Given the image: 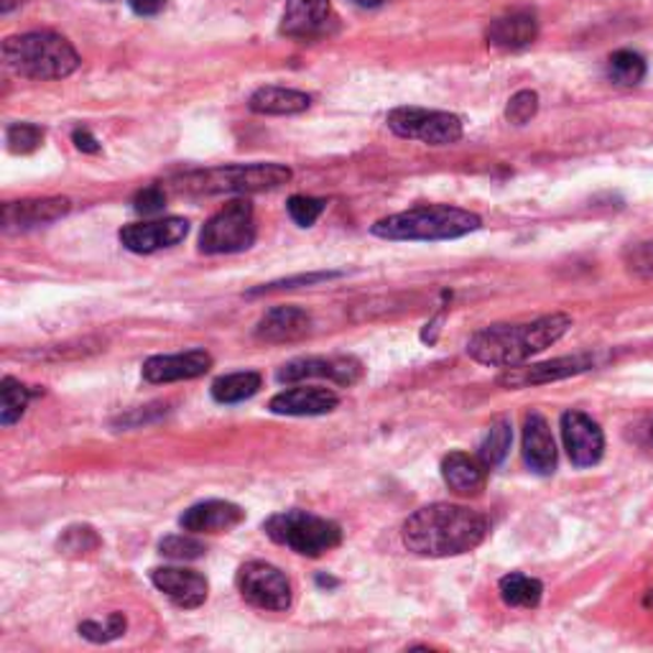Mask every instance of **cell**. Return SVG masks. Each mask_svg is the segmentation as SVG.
<instances>
[{"label":"cell","mask_w":653,"mask_h":653,"mask_svg":"<svg viewBox=\"0 0 653 653\" xmlns=\"http://www.w3.org/2000/svg\"><path fill=\"white\" fill-rule=\"evenodd\" d=\"M490 520L480 511L455 503H432L403 524V543L419 557L468 554L485 541Z\"/></svg>","instance_id":"6da1fadb"},{"label":"cell","mask_w":653,"mask_h":653,"mask_svg":"<svg viewBox=\"0 0 653 653\" xmlns=\"http://www.w3.org/2000/svg\"><path fill=\"white\" fill-rule=\"evenodd\" d=\"M570 326L566 314H547L524 324H493L472 334L468 355L490 368H516L562 340Z\"/></svg>","instance_id":"7a4b0ae2"},{"label":"cell","mask_w":653,"mask_h":653,"mask_svg":"<svg viewBox=\"0 0 653 653\" xmlns=\"http://www.w3.org/2000/svg\"><path fill=\"white\" fill-rule=\"evenodd\" d=\"M3 59L8 69L28 80H65L80 67L75 46L51 31H31L5 38Z\"/></svg>","instance_id":"3957f363"},{"label":"cell","mask_w":653,"mask_h":653,"mask_svg":"<svg viewBox=\"0 0 653 653\" xmlns=\"http://www.w3.org/2000/svg\"><path fill=\"white\" fill-rule=\"evenodd\" d=\"M480 228V217L470 209L449 205H424L383 217L373 225V236L383 240H452Z\"/></svg>","instance_id":"277c9868"},{"label":"cell","mask_w":653,"mask_h":653,"mask_svg":"<svg viewBox=\"0 0 653 653\" xmlns=\"http://www.w3.org/2000/svg\"><path fill=\"white\" fill-rule=\"evenodd\" d=\"M291 179V171L282 163H238L190 174L176 184V190L194 194H253L276 190Z\"/></svg>","instance_id":"5b68a950"},{"label":"cell","mask_w":653,"mask_h":653,"mask_svg":"<svg viewBox=\"0 0 653 653\" xmlns=\"http://www.w3.org/2000/svg\"><path fill=\"white\" fill-rule=\"evenodd\" d=\"M263 531L268 534V539L289 547L301 557H322L342 543V528L334 520L307 511L274 513L263 524Z\"/></svg>","instance_id":"8992f818"},{"label":"cell","mask_w":653,"mask_h":653,"mask_svg":"<svg viewBox=\"0 0 653 653\" xmlns=\"http://www.w3.org/2000/svg\"><path fill=\"white\" fill-rule=\"evenodd\" d=\"M255 243V215L248 199H232L209 217L199 236V251L207 255L243 253Z\"/></svg>","instance_id":"52a82bcc"},{"label":"cell","mask_w":653,"mask_h":653,"mask_svg":"<svg viewBox=\"0 0 653 653\" xmlns=\"http://www.w3.org/2000/svg\"><path fill=\"white\" fill-rule=\"evenodd\" d=\"M238 593L248 605L259 610L284 612L291 608L294 589L286 574L268 562H245L236 577Z\"/></svg>","instance_id":"ba28073f"},{"label":"cell","mask_w":653,"mask_h":653,"mask_svg":"<svg viewBox=\"0 0 653 653\" xmlns=\"http://www.w3.org/2000/svg\"><path fill=\"white\" fill-rule=\"evenodd\" d=\"M388 128L396 136L429 146H452L462 138V121L457 115L424 107H396L388 113Z\"/></svg>","instance_id":"9c48e42d"},{"label":"cell","mask_w":653,"mask_h":653,"mask_svg":"<svg viewBox=\"0 0 653 653\" xmlns=\"http://www.w3.org/2000/svg\"><path fill=\"white\" fill-rule=\"evenodd\" d=\"M309 378H326L337 386H355L363 378V363L357 357H299L278 368V383H299Z\"/></svg>","instance_id":"30bf717a"},{"label":"cell","mask_w":653,"mask_h":653,"mask_svg":"<svg viewBox=\"0 0 653 653\" xmlns=\"http://www.w3.org/2000/svg\"><path fill=\"white\" fill-rule=\"evenodd\" d=\"M562 437L574 468H593V465L603 460L605 437L600 424L593 422L587 414H582V411L562 414Z\"/></svg>","instance_id":"8fae6325"},{"label":"cell","mask_w":653,"mask_h":653,"mask_svg":"<svg viewBox=\"0 0 653 653\" xmlns=\"http://www.w3.org/2000/svg\"><path fill=\"white\" fill-rule=\"evenodd\" d=\"M595 365L593 355H566L557 357V360L528 365V368H505V373L497 378V383L505 388H526V386H541L551 383V380H562L570 376H580V373L589 370Z\"/></svg>","instance_id":"7c38bea8"},{"label":"cell","mask_w":653,"mask_h":653,"mask_svg":"<svg viewBox=\"0 0 653 653\" xmlns=\"http://www.w3.org/2000/svg\"><path fill=\"white\" fill-rule=\"evenodd\" d=\"M190 232V222L184 217H163L153 222L128 225L121 230V243L134 253H157L163 248L182 243Z\"/></svg>","instance_id":"4fadbf2b"},{"label":"cell","mask_w":653,"mask_h":653,"mask_svg":"<svg viewBox=\"0 0 653 653\" xmlns=\"http://www.w3.org/2000/svg\"><path fill=\"white\" fill-rule=\"evenodd\" d=\"M330 0H289L284 11L282 34L297 42H314L330 31L332 23Z\"/></svg>","instance_id":"5bb4252c"},{"label":"cell","mask_w":653,"mask_h":653,"mask_svg":"<svg viewBox=\"0 0 653 653\" xmlns=\"http://www.w3.org/2000/svg\"><path fill=\"white\" fill-rule=\"evenodd\" d=\"M151 582L176 608L184 610L199 608L209 593L207 580L199 572L182 570V566H159V570L151 572Z\"/></svg>","instance_id":"9a60e30c"},{"label":"cell","mask_w":653,"mask_h":653,"mask_svg":"<svg viewBox=\"0 0 653 653\" xmlns=\"http://www.w3.org/2000/svg\"><path fill=\"white\" fill-rule=\"evenodd\" d=\"M213 368V355L205 350H186L176 355H153L144 363V378L149 383H174L205 376Z\"/></svg>","instance_id":"2e32d148"},{"label":"cell","mask_w":653,"mask_h":653,"mask_svg":"<svg viewBox=\"0 0 653 653\" xmlns=\"http://www.w3.org/2000/svg\"><path fill=\"white\" fill-rule=\"evenodd\" d=\"M340 396L332 388L322 386H297L286 388L278 396H274L268 409L278 416H322L337 409Z\"/></svg>","instance_id":"e0dca14e"},{"label":"cell","mask_w":653,"mask_h":653,"mask_svg":"<svg viewBox=\"0 0 653 653\" xmlns=\"http://www.w3.org/2000/svg\"><path fill=\"white\" fill-rule=\"evenodd\" d=\"M245 520V511L230 501H205L182 513L179 526L190 534H225Z\"/></svg>","instance_id":"ac0fdd59"},{"label":"cell","mask_w":653,"mask_h":653,"mask_svg":"<svg viewBox=\"0 0 653 653\" xmlns=\"http://www.w3.org/2000/svg\"><path fill=\"white\" fill-rule=\"evenodd\" d=\"M69 213V199L65 197H44V199H23L8 202L3 207V230L21 232L49 225Z\"/></svg>","instance_id":"d6986e66"},{"label":"cell","mask_w":653,"mask_h":653,"mask_svg":"<svg viewBox=\"0 0 653 653\" xmlns=\"http://www.w3.org/2000/svg\"><path fill=\"white\" fill-rule=\"evenodd\" d=\"M312 332V317L299 307H274L255 326V337L271 345L297 342Z\"/></svg>","instance_id":"ffe728a7"},{"label":"cell","mask_w":653,"mask_h":653,"mask_svg":"<svg viewBox=\"0 0 653 653\" xmlns=\"http://www.w3.org/2000/svg\"><path fill=\"white\" fill-rule=\"evenodd\" d=\"M524 460L536 476H551L557 470V445L541 414H528L524 422Z\"/></svg>","instance_id":"44dd1931"},{"label":"cell","mask_w":653,"mask_h":653,"mask_svg":"<svg viewBox=\"0 0 653 653\" xmlns=\"http://www.w3.org/2000/svg\"><path fill=\"white\" fill-rule=\"evenodd\" d=\"M539 36V23L531 13H511L490 23L488 44L503 51H518L531 46Z\"/></svg>","instance_id":"7402d4cb"},{"label":"cell","mask_w":653,"mask_h":653,"mask_svg":"<svg viewBox=\"0 0 653 653\" xmlns=\"http://www.w3.org/2000/svg\"><path fill=\"white\" fill-rule=\"evenodd\" d=\"M485 462L480 457L452 452L442 460V478L457 495H478L485 488Z\"/></svg>","instance_id":"603a6c76"},{"label":"cell","mask_w":653,"mask_h":653,"mask_svg":"<svg viewBox=\"0 0 653 653\" xmlns=\"http://www.w3.org/2000/svg\"><path fill=\"white\" fill-rule=\"evenodd\" d=\"M248 105L259 115H297L312 105V98L289 88H261L253 92Z\"/></svg>","instance_id":"cb8c5ba5"},{"label":"cell","mask_w":653,"mask_h":653,"mask_svg":"<svg viewBox=\"0 0 653 653\" xmlns=\"http://www.w3.org/2000/svg\"><path fill=\"white\" fill-rule=\"evenodd\" d=\"M497 593H501V600L508 605V608H536V605L541 603L543 585L539 580L528 577V574L511 572L501 580Z\"/></svg>","instance_id":"d4e9b609"},{"label":"cell","mask_w":653,"mask_h":653,"mask_svg":"<svg viewBox=\"0 0 653 653\" xmlns=\"http://www.w3.org/2000/svg\"><path fill=\"white\" fill-rule=\"evenodd\" d=\"M261 388V376L253 370L230 373V376L217 378L213 383V399L217 403H240L253 399Z\"/></svg>","instance_id":"484cf974"},{"label":"cell","mask_w":653,"mask_h":653,"mask_svg":"<svg viewBox=\"0 0 653 653\" xmlns=\"http://www.w3.org/2000/svg\"><path fill=\"white\" fill-rule=\"evenodd\" d=\"M646 77V61L635 51H616L608 61V80L618 88H635Z\"/></svg>","instance_id":"4316f807"},{"label":"cell","mask_w":653,"mask_h":653,"mask_svg":"<svg viewBox=\"0 0 653 653\" xmlns=\"http://www.w3.org/2000/svg\"><path fill=\"white\" fill-rule=\"evenodd\" d=\"M511 442H513L511 422L508 419H495V422L490 424L485 439L480 442V452H478V457L485 462L488 470L497 468V465L505 460V455H508L511 449Z\"/></svg>","instance_id":"83f0119b"},{"label":"cell","mask_w":653,"mask_h":653,"mask_svg":"<svg viewBox=\"0 0 653 653\" xmlns=\"http://www.w3.org/2000/svg\"><path fill=\"white\" fill-rule=\"evenodd\" d=\"M31 396H34L31 393V388L23 386L21 380L5 376L3 383H0V399H3V406H0V424L11 426L19 422L23 411L28 406Z\"/></svg>","instance_id":"f1b7e54d"},{"label":"cell","mask_w":653,"mask_h":653,"mask_svg":"<svg viewBox=\"0 0 653 653\" xmlns=\"http://www.w3.org/2000/svg\"><path fill=\"white\" fill-rule=\"evenodd\" d=\"M100 543H103V539H100L95 528L88 524H80V526H69L61 531L57 549L59 554H67V557H84V554H92V551H98Z\"/></svg>","instance_id":"f546056e"},{"label":"cell","mask_w":653,"mask_h":653,"mask_svg":"<svg viewBox=\"0 0 653 653\" xmlns=\"http://www.w3.org/2000/svg\"><path fill=\"white\" fill-rule=\"evenodd\" d=\"M159 554L174 559V562H192V559L205 557L207 547L205 541L197 539V536L174 534V536H167V539H161Z\"/></svg>","instance_id":"4dcf8cb0"},{"label":"cell","mask_w":653,"mask_h":653,"mask_svg":"<svg viewBox=\"0 0 653 653\" xmlns=\"http://www.w3.org/2000/svg\"><path fill=\"white\" fill-rule=\"evenodd\" d=\"M126 626L128 620L123 612H111L105 618V623H100V620H84V623H80V635L92 643H111L126 633Z\"/></svg>","instance_id":"1f68e13d"},{"label":"cell","mask_w":653,"mask_h":653,"mask_svg":"<svg viewBox=\"0 0 653 653\" xmlns=\"http://www.w3.org/2000/svg\"><path fill=\"white\" fill-rule=\"evenodd\" d=\"M44 141V130L34 123H13L5 134V144L11 153H31Z\"/></svg>","instance_id":"d6a6232c"},{"label":"cell","mask_w":653,"mask_h":653,"mask_svg":"<svg viewBox=\"0 0 653 653\" xmlns=\"http://www.w3.org/2000/svg\"><path fill=\"white\" fill-rule=\"evenodd\" d=\"M286 207H289V215L294 222L301 225V228H312V225L320 220V215L324 213L326 202L317 197H305V194H294Z\"/></svg>","instance_id":"836d02e7"},{"label":"cell","mask_w":653,"mask_h":653,"mask_svg":"<svg viewBox=\"0 0 653 653\" xmlns=\"http://www.w3.org/2000/svg\"><path fill=\"white\" fill-rule=\"evenodd\" d=\"M536 111H539V95L531 90H520L508 100L505 118H508V123H513V126H526V123L536 115Z\"/></svg>","instance_id":"e575fe53"},{"label":"cell","mask_w":653,"mask_h":653,"mask_svg":"<svg viewBox=\"0 0 653 653\" xmlns=\"http://www.w3.org/2000/svg\"><path fill=\"white\" fill-rule=\"evenodd\" d=\"M626 266L635 276L653 278V240H649V243H635L628 248Z\"/></svg>","instance_id":"d590c367"},{"label":"cell","mask_w":653,"mask_h":653,"mask_svg":"<svg viewBox=\"0 0 653 653\" xmlns=\"http://www.w3.org/2000/svg\"><path fill=\"white\" fill-rule=\"evenodd\" d=\"M134 207H136V213L149 215V217L161 215L163 207H167V194H163L161 186H146V190L136 194Z\"/></svg>","instance_id":"8d00e7d4"},{"label":"cell","mask_w":653,"mask_h":653,"mask_svg":"<svg viewBox=\"0 0 653 653\" xmlns=\"http://www.w3.org/2000/svg\"><path fill=\"white\" fill-rule=\"evenodd\" d=\"M334 274H309V276H299V278H284V282H276V284H268L263 286V289L253 291V294H261V291H276V289H294V286L299 284H317V282H326V278H332Z\"/></svg>","instance_id":"74e56055"},{"label":"cell","mask_w":653,"mask_h":653,"mask_svg":"<svg viewBox=\"0 0 653 653\" xmlns=\"http://www.w3.org/2000/svg\"><path fill=\"white\" fill-rule=\"evenodd\" d=\"M72 141H75L77 149L84 151V153H98V151H100L98 141H95V138H92L90 130H84V128H77V130H75Z\"/></svg>","instance_id":"f35d334b"},{"label":"cell","mask_w":653,"mask_h":653,"mask_svg":"<svg viewBox=\"0 0 653 653\" xmlns=\"http://www.w3.org/2000/svg\"><path fill=\"white\" fill-rule=\"evenodd\" d=\"M138 15H157L167 0H128Z\"/></svg>","instance_id":"ab89813d"},{"label":"cell","mask_w":653,"mask_h":653,"mask_svg":"<svg viewBox=\"0 0 653 653\" xmlns=\"http://www.w3.org/2000/svg\"><path fill=\"white\" fill-rule=\"evenodd\" d=\"M23 3V0H0V11L3 13H11L13 8H19Z\"/></svg>","instance_id":"60d3db41"},{"label":"cell","mask_w":653,"mask_h":653,"mask_svg":"<svg viewBox=\"0 0 653 653\" xmlns=\"http://www.w3.org/2000/svg\"><path fill=\"white\" fill-rule=\"evenodd\" d=\"M353 3L360 8H378V5H383L386 0H353Z\"/></svg>","instance_id":"b9f144b4"},{"label":"cell","mask_w":653,"mask_h":653,"mask_svg":"<svg viewBox=\"0 0 653 653\" xmlns=\"http://www.w3.org/2000/svg\"><path fill=\"white\" fill-rule=\"evenodd\" d=\"M317 582H320L322 587H337V580H332V577H324V574H320V577H317Z\"/></svg>","instance_id":"7bdbcfd3"},{"label":"cell","mask_w":653,"mask_h":653,"mask_svg":"<svg viewBox=\"0 0 653 653\" xmlns=\"http://www.w3.org/2000/svg\"><path fill=\"white\" fill-rule=\"evenodd\" d=\"M643 605H646V608H653V589H649L646 597H643Z\"/></svg>","instance_id":"ee69618b"}]
</instances>
